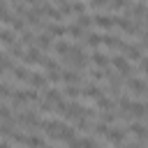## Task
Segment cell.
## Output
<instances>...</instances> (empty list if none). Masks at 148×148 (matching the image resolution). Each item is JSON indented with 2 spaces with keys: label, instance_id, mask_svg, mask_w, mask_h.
Listing matches in <instances>:
<instances>
[{
  "label": "cell",
  "instance_id": "19",
  "mask_svg": "<svg viewBox=\"0 0 148 148\" xmlns=\"http://www.w3.org/2000/svg\"><path fill=\"white\" fill-rule=\"evenodd\" d=\"M79 95H81V88H79L76 83H69V86L65 88V97H74V99H76Z\"/></svg>",
  "mask_w": 148,
  "mask_h": 148
},
{
  "label": "cell",
  "instance_id": "15",
  "mask_svg": "<svg viewBox=\"0 0 148 148\" xmlns=\"http://www.w3.org/2000/svg\"><path fill=\"white\" fill-rule=\"evenodd\" d=\"M16 42V35H14V30H2V35H0V44H5V46H12Z\"/></svg>",
  "mask_w": 148,
  "mask_h": 148
},
{
  "label": "cell",
  "instance_id": "28",
  "mask_svg": "<svg viewBox=\"0 0 148 148\" xmlns=\"http://www.w3.org/2000/svg\"><path fill=\"white\" fill-rule=\"evenodd\" d=\"M72 7H74V14H83L86 12V5L83 2H72Z\"/></svg>",
  "mask_w": 148,
  "mask_h": 148
},
{
  "label": "cell",
  "instance_id": "23",
  "mask_svg": "<svg viewBox=\"0 0 148 148\" xmlns=\"http://www.w3.org/2000/svg\"><path fill=\"white\" fill-rule=\"evenodd\" d=\"M97 104H99V109H113V102H111L106 95H99V97H97Z\"/></svg>",
  "mask_w": 148,
  "mask_h": 148
},
{
  "label": "cell",
  "instance_id": "2",
  "mask_svg": "<svg viewBox=\"0 0 148 148\" xmlns=\"http://www.w3.org/2000/svg\"><path fill=\"white\" fill-rule=\"evenodd\" d=\"M67 120H72V123H76L81 116H86V106H81V104H76V102H72V104H67V109H65V113H62Z\"/></svg>",
  "mask_w": 148,
  "mask_h": 148
},
{
  "label": "cell",
  "instance_id": "11",
  "mask_svg": "<svg viewBox=\"0 0 148 148\" xmlns=\"http://www.w3.org/2000/svg\"><path fill=\"white\" fill-rule=\"evenodd\" d=\"M51 37H53V35H51L49 30H46V32H42V35L37 37V46H39L42 51H49V49H51Z\"/></svg>",
  "mask_w": 148,
  "mask_h": 148
},
{
  "label": "cell",
  "instance_id": "18",
  "mask_svg": "<svg viewBox=\"0 0 148 148\" xmlns=\"http://www.w3.org/2000/svg\"><path fill=\"white\" fill-rule=\"evenodd\" d=\"M109 9H113V12H127L130 9V2L127 0H111L109 2Z\"/></svg>",
  "mask_w": 148,
  "mask_h": 148
},
{
  "label": "cell",
  "instance_id": "8",
  "mask_svg": "<svg viewBox=\"0 0 148 148\" xmlns=\"http://www.w3.org/2000/svg\"><path fill=\"white\" fill-rule=\"evenodd\" d=\"M127 90H134L136 95H148V86L139 79H127Z\"/></svg>",
  "mask_w": 148,
  "mask_h": 148
},
{
  "label": "cell",
  "instance_id": "35",
  "mask_svg": "<svg viewBox=\"0 0 148 148\" xmlns=\"http://www.w3.org/2000/svg\"><path fill=\"white\" fill-rule=\"evenodd\" d=\"M0 35H2V30H0Z\"/></svg>",
  "mask_w": 148,
  "mask_h": 148
},
{
  "label": "cell",
  "instance_id": "27",
  "mask_svg": "<svg viewBox=\"0 0 148 148\" xmlns=\"http://www.w3.org/2000/svg\"><path fill=\"white\" fill-rule=\"evenodd\" d=\"M111 0H90V7H95V9H99V7H106Z\"/></svg>",
  "mask_w": 148,
  "mask_h": 148
},
{
  "label": "cell",
  "instance_id": "9",
  "mask_svg": "<svg viewBox=\"0 0 148 148\" xmlns=\"http://www.w3.org/2000/svg\"><path fill=\"white\" fill-rule=\"evenodd\" d=\"M102 44L104 46H109V49H125V42L120 39V37H111V35H102Z\"/></svg>",
  "mask_w": 148,
  "mask_h": 148
},
{
  "label": "cell",
  "instance_id": "17",
  "mask_svg": "<svg viewBox=\"0 0 148 148\" xmlns=\"http://www.w3.org/2000/svg\"><path fill=\"white\" fill-rule=\"evenodd\" d=\"M28 102V97H25V90L21 92V90H14L12 92V106H21V104H25Z\"/></svg>",
  "mask_w": 148,
  "mask_h": 148
},
{
  "label": "cell",
  "instance_id": "14",
  "mask_svg": "<svg viewBox=\"0 0 148 148\" xmlns=\"http://www.w3.org/2000/svg\"><path fill=\"white\" fill-rule=\"evenodd\" d=\"M81 95H83V97H88V99H97V97L102 95V90H99V88L92 83V86H86V88L81 90Z\"/></svg>",
  "mask_w": 148,
  "mask_h": 148
},
{
  "label": "cell",
  "instance_id": "20",
  "mask_svg": "<svg viewBox=\"0 0 148 148\" xmlns=\"http://www.w3.org/2000/svg\"><path fill=\"white\" fill-rule=\"evenodd\" d=\"M67 35H72V37L76 39V37H81V35H83V28H81L79 23H72V25H67Z\"/></svg>",
  "mask_w": 148,
  "mask_h": 148
},
{
  "label": "cell",
  "instance_id": "12",
  "mask_svg": "<svg viewBox=\"0 0 148 148\" xmlns=\"http://www.w3.org/2000/svg\"><path fill=\"white\" fill-rule=\"evenodd\" d=\"M46 81H49V79L39 76L37 72H30V76H28V83H30L32 88H44V86H46Z\"/></svg>",
  "mask_w": 148,
  "mask_h": 148
},
{
  "label": "cell",
  "instance_id": "22",
  "mask_svg": "<svg viewBox=\"0 0 148 148\" xmlns=\"http://www.w3.org/2000/svg\"><path fill=\"white\" fill-rule=\"evenodd\" d=\"M86 44L88 46H97V44H102V35H86Z\"/></svg>",
  "mask_w": 148,
  "mask_h": 148
},
{
  "label": "cell",
  "instance_id": "25",
  "mask_svg": "<svg viewBox=\"0 0 148 148\" xmlns=\"http://www.w3.org/2000/svg\"><path fill=\"white\" fill-rule=\"evenodd\" d=\"M9 25H12V30H14V32H16V30H18V32H23V30H25V23H23L21 18H16V16L12 18V23H9Z\"/></svg>",
  "mask_w": 148,
  "mask_h": 148
},
{
  "label": "cell",
  "instance_id": "16",
  "mask_svg": "<svg viewBox=\"0 0 148 148\" xmlns=\"http://www.w3.org/2000/svg\"><path fill=\"white\" fill-rule=\"evenodd\" d=\"M12 76H14L16 81H28L30 72H28L25 67H12Z\"/></svg>",
  "mask_w": 148,
  "mask_h": 148
},
{
  "label": "cell",
  "instance_id": "34",
  "mask_svg": "<svg viewBox=\"0 0 148 148\" xmlns=\"http://www.w3.org/2000/svg\"><path fill=\"white\" fill-rule=\"evenodd\" d=\"M53 2H58V5H62V2H65V0H53Z\"/></svg>",
  "mask_w": 148,
  "mask_h": 148
},
{
  "label": "cell",
  "instance_id": "32",
  "mask_svg": "<svg viewBox=\"0 0 148 148\" xmlns=\"http://www.w3.org/2000/svg\"><path fill=\"white\" fill-rule=\"evenodd\" d=\"M7 9V5H5V0H0V12H5Z\"/></svg>",
  "mask_w": 148,
  "mask_h": 148
},
{
  "label": "cell",
  "instance_id": "31",
  "mask_svg": "<svg viewBox=\"0 0 148 148\" xmlns=\"http://www.w3.org/2000/svg\"><path fill=\"white\" fill-rule=\"evenodd\" d=\"M7 95H9V86L0 83V97H7Z\"/></svg>",
  "mask_w": 148,
  "mask_h": 148
},
{
  "label": "cell",
  "instance_id": "1",
  "mask_svg": "<svg viewBox=\"0 0 148 148\" xmlns=\"http://www.w3.org/2000/svg\"><path fill=\"white\" fill-rule=\"evenodd\" d=\"M23 65H42V60H44V56H42V49L39 46H30L25 53H23Z\"/></svg>",
  "mask_w": 148,
  "mask_h": 148
},
{
  "label": "cell",
  "instance_id": "29",
  "mask_svg": "<svg viewBox=\"0 0 148 148\" xmlns=\"http://www.w3.org/2000/svg\"><path fill=\"white\" fill-rule=\"evenodd\" d=\"M25 97H28V102H35L39 95H37V90H35V88H30V90H25Z\"/></svg>",
  "mask_w": 148,
  "mask_h": 148
},
{
  "label": "cell",
  "instance_id": "5",
  "mask_svg": "<svg viewBox=\"0 0 148 148\" xmlns=\"http://www.w3.org/2000/svg\"><path fill=\"white\" fill-rule=\"evenodd\" d=\"M90 60H92V65H95V67H99V69H104V67H109V65H111V58H109L106 53H102V51H95V53L90 56Z\"/></svg>",
  "mask_w": 148,
  "mask_h": 148
},
{
  "label": "cell",
  "instance_id": "24",
  "mask_svg": "<svg viewBox=\"0 0 148 148\" xmlns=\"http://www.w3.org/2000/svg\"><path fill=\"white\" fill-rule=\"evenodd\" d=\"M90 23H95L92 16H88V14H79V25H81V28H88Z\"/></svg>",
  "mask_w": 148,
  "mask_h": 148
},
{
  "label": "cell",
  "instance_id": "13",
  "mask_svg": "<svg viewBox=\"0 0 148 148\" xmlns=\"http://www.w3.org/2000/svg\"><path fill=\"white\" fill-rule=\"evenodd\" d=\"M46 30H49L53 37H65V35H67V28H65V25H60V23H49V25H46Z\"/></svg>",
  "mask_w": 148,
  "mask_h": 148
},
{
  "label": "cell",
  "instance_id": "6",
  "mask_svg": "<svg viewBox=\"0 0 148 148\" xmlns=\"http://www.w3.org/2000/svg\"><path fill=\"white\" fill-rule=\"evenodd\" d=\"M123 53H125V58L132 60V62H139V60H141V46H134V44L130 46V44H125Z\"/></svg>",
  "mask_w": 148,
  "mask_h": 148
},
{
  "label": "cell",
  "instance_id": "21",
  "mask_svg": "<svg viewBox=\"0 0 148 148\" xmlns=\"http://www.w3.org/2000/svg\"><path fill=\"white\" fill-rule=\"evenodd\" d=\"M53 49H56V53H58V56H67V51H69L72 46H69L67 42H56V46H53Z\"/></svg>",
  "mask_w": 148,
  "mask_h": 148
},
{
  "label": "cell",
  "instance_id": "3",
  "mask_svg": "<svg viewBox=\"0 0 148 148\" xmlns=\"http://www.w3.org/2000/svg\"><path fill=\"white\" fill-rule=\"evenodd\" d=\"M111 65L118 69V74H123V76H130L132 74V69H130V60L125 58V56H113L111 58Z\"/></svg>",
  "mask_w": 148,
  "mask_h": 148
},
{
  "label": "cell",
  "instance_id": "26",
  "mask_svg": "<svg viewBox=\"0 0 148 148\" xmlns=\"http://www.w3.org/2000/svg\"><path fill=\"white\" fill-rule=\"evenodd\" d=\"M28 143L30 146H44L46 139H42V136H28Z\"/></svg>",
  "mask_w": 148,
  "mask_h": 148
},
{
  "label": "cell",
  "instance_id": "10",
  "mask_svg": "<svg viewBox=\"0 0 148 148\" xmlns=\"http://www.w3.org/2000/svg\"><path fill=\"white\" fill-rule=\"evenodd\" d=\"M127 132H132L136 139H141V141H146L148 139V127H143L141 123H132L130 127H127Z\"/></svg>",
  "mask_w": 148,
  "mask_h": 148
},
{
  "label": "cell",
  "instance_id": "30",
  "mask_svg": "<svg viewBox=\"0 0 148 148\" xmlns=\"http://www.w3.org/2000/svg\"><path fill=\"white\" fill-rule=\"evenodd\" d=\"M139 67H141V72L148 76V58H141V60H139Z\"/></svg>",
  "mask_w": 148,
  "mask_h": 148
},
{
  "label": "cell",
  "instance_id": "7",
  "mask_svg": "<svg viewBox=\"0 0 148 148\" xmlns=\"http://www.w3.org/2000/svg\"><path fill=\"white\" fill-rule=\"evenodd\" d=\"M60 76H62V81L69 86V83H81V74L76 72V67H72V69H65V72H60Z\"/></svg>",
  "mask_w": 148,
  "mask_h": 148
},
{
  "label": "cell",
  "instance_id": "33",
  "mask_svg": "<svg viewBox=\"0 0 148 148\" xmlns=\"http://www.w3.org/2000/svg\"><path fill=\"white\" fill-rule=\"evenodd\" d=\"M143 106H146V116H148V102H146V104H143Z\"/></svg>",
  "mask_w": 148,
  "mask_h": 148
},
{
  "label": "cell",
  "instance_id": "4",
  "mask_svg": "<svg viewBox=\"0 0 148 148\" xmlns=\"http://www.w3.org/2000/svg\"><path fill=\"white\" fill-rule=\"evenodd\" d=\"M92 18H95V25L102 28V30H111V28L116 25V18L109 16V14H97V16H92Z\"/></svg>",
  "mask_w": 148,
  "mask_h": 148
}]
</instances>
